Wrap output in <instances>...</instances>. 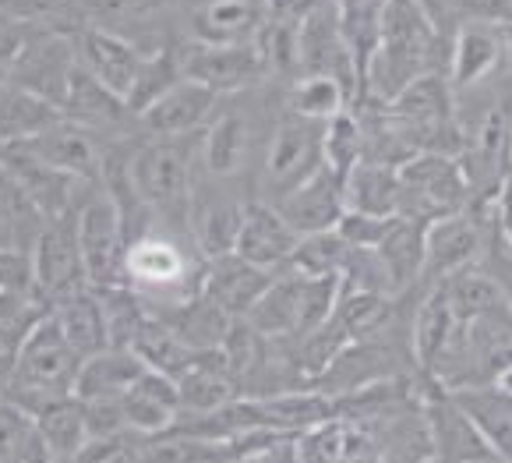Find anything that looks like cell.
<instances>
[{
	"instance_id": "1",
	"label": "cell",
	"mask_w": 512,
	"mask_h": 463,
	"mask_svg": "<svg viewBox=\"0 0 512 463\" xmlns=\"http://www.w3.org/2000/svg\"><path fill=\"white\" fill-rule=\"evenodd\" d=\"M78 365H82V354L71 347L61 326L43 308L39 319L29 326V333L22 336V343H18L15 365H11L8 379L0 382V393L32 414L57 396L75 393Z\"/></svg>"
},
{
	"instance_id": "2",
	"label": "cell",
	"mask_w": 512,
	"mask_h": 463,
	"mask_svg": "<svg viewBox=\"0 0 512 463\" xmlns=\"http://www.w3.org/2000/svg\"><path fill=\"white\" fill-rule=\"evenodd\" d=\"M184 138H156V142L142 145L131 156L128 177L135 195L142 198V205L149 213L170 216V220L188 223L191 213V195H195V177H191L188 149Z\"/></svg>"
},
{
	"instance_id": "3",
	"label": "cell",
	"mask_w": 512,
	"mask_h": 463,
	"mask_svg": "<svg viewBox=\"0 0 512 463\" xmlns=\"http://www.w3.org/2000/svg\"><path fill=\"white\" fill-rule=\"evenodd\" d=\"M400 174V216L438 220V216L470 209V181L460 156L449 152H414L396 167Z\"/></svg>"
},
{
	"instance_id": "4",
	"label": "cell",
	"mask_w": 512,
	"mask_h": 463,
	"mask_svg": "<svg viewBox=\"0 0 512 463\" xmlns=\"http://www.w3.org/2000/svg\"><path fill=\"white\" fill-rule=\"evenodd\" d=\"M78 251H82L85 280L92 287H113L124 283V255H128V230H124L121 209L106 191L78 209L75 216Z\"/></svg>"
},
{
	"instance_id": "5",
	"label": "cell",
	"mask_w": 512,
	"mask_h": 463,
	"mask_svg": "<svg viewBox=\"0 0 512 463\" xmlns=\"http://www.w3.org/2000/svg\"><path fill=\"white\" fill-rule=\"evenodd\" d=\"M322 128L325 121L315 117H301L290 110L283 121L276 124L269 138L262 160V184L272 191V202L279 195H287L301 181H308L315 170H322Z\"/></svg>"
},
{
	"instance_id": "6",
	"label": "cell",
	"mask_w": 512,
	"mask_h": 463,
	"mask_svg": "<svg viewBox=\"0 0 512 463\" xmlns=\"http://www.w3.org/2000/svg\"><path fill=\"white\" fill-rule=\"evenodd\" d=\"M421 410H424V421H428L435 460H445V463H495L498 460L491 442L484 439L481 428L470 421L467 410L452 400L449 389L424 379Z\"/></svg>"
},
{
	"instance_id": "7",
	"label": "cell",
	"mask_w": 512,
	"mask_h": 463,
	"mask_svg": "<svg viewBox=\"0 0 512 463\" xmlns=\"http://www.w3.org/2000/svg\"><path fill=\"white\" fill-rule=\"evenodd\" d=\"M488 223L474 209H460V213L438 216V220L424 223V269L421 280L438 283L456 269L470 266V262L484 259L488 248Z\"/></svg>"
},
{
	"instance_id": "8",
	"label": "cell",
	"mask_w": 512,
	"mask_h": 463,
	"mask_svg": "<svg viewBox=\"0 0 512 463\" xmlns=\"http://www.w3.org/2000/svg\"><path fill=\"white\" fill-rule=\"evenodd\" d=\"M181 75L205 85L212 92H241L265 75V57L255 39L248 43H198L188 46L181 57Z\"/></svg>"
},
{
	"instance_id": "9",
	"label": "cell",
	"mask_w": 512,
	"mask_h": 463,
	"mask_svg": "<svg viewBox=\"0 0 512 463\" xmlns=\"http://www.w3.org/2000/svg\"><path fill=\"white\" fill-rule=\"evenodd\" d=\"M85 266L78 251L75 220H46V227L36 234L32 244V294L39 304H50L53 297L68 294L75 287H85Z\"/></svg>"
},
{
	"instance_id": "10",
	"label": "cell",
	"mask_w": 512,
	"mask_h": 463,
	"mask_svg": "<svg viewBox=\"0 0 512 463\" xmlns=\"http://www.w3.org/2000/svg\"><path fill=\"white\" fill-rule=\"evenodd\" d=\"M25 149L36 156L46 167L61 170L78 181H99V170H103V152H99L92 128L71 121V117H57L46 128H39L36 135L22 138Z\"/></svg>"
},
{
	"instance_id": "11",
	"label": "cell",
	"mask_w": 512,
	"mask_h": 463,
	"mask_svg": "<svg viewBox=\"0 0 512 463\" xmlns=\"http://www.w3.org/2000/svg\"><path fill=\"white\" fill-rule=\"evenodd\" d=\"M216 99H219V92L205 89V85H198L181 75L163 96L152 99L138 117H142V124L156 138L195 135L202 124L212 121V114H216Z\"/></svg>"
},
{
	"instance_id": "12",
	"label": "cell",
	"mask_w": 512,
	"mask_h": 463,
	"mask_svg": "<svg viewBox=\"0 0 512 463\" xmlns=\"http://www.w3.org/2000/svg\"><path fill=\"white\" fill-rule=\"evenodd\" d=\"M279 216L297 230V234H318V230H332L347 209L343 202V177H336L329 167L315 170L308 181L290 188L287 195H279L272 202Z\"/></svg>"
},
{
	"instance_id": "13",
	"label": "cell",
	"mask_w": 512,
	"mask_h": 463,
	"mask_svg": "<svg viewBox=\"0 0 512 463\" xmlns=\"http://www.w3.org/2000/svg\"><path fill=\"white\" fill-rule=\"evenodd\" d=\"M505 57V32L498 22H467L449 39V85L452 92L474 89L495 75Z\"/></svg>"
},
{
	"instance_id": "14",
	"label": "cell",
	"mask_w": 512,
	"mask_h": 463,
	"mask_svg": "<svg viewBox=\"0 0 512 463\" xmlns=\"http://www.w3.org/2000/svg\"><path fill=\"white\" fill-rule=\"evenodd\" d=\"M297 237L301 234H297V230L279 216L276 205L272 202H251V205H244L234 251L241 255V259H248L251 266L276 273V269L287 266Z\"/></svg>"
},
{
	"instance_id": "15",
	"label": "cell",
	"mask_w": 512,
	"mask_h": 463,
	"mask_svg": "<svg viewBox=\"0 0 512 463\" xmlns=\"http://www.w3.org/2000/svg\"><path fill=\"white\" fill-rule=\"evenodd\" d=\"M269 280V269H258L248 259H241L237 251H226V255H216V259H205V273L198 280V290L205 297H212L230 319H244L251 312V304L258 301V294L269 287Z\"/></svg>"
},
{
	"instance_id": "16",
	"label": "cell",
	"mask_w": 512,
	"mask_h": 463,
	"mask_svg": "<svg viewBox=\"0 0 512 463\" xmlns=\"http://www.w3.org/2000/svg\"><path fill=\"white\" fill-rule=\"evenodd\" d=\"M75 54H78V64H82L92 78H99L106 89H113L124 99H128L131 85H135L138 71H142V61H145V54L135 43H128V39L110 29H99V25H92V29H85L82 36H78Z\"/></svg>"
},
{
	"instance_id": "17",
	"label": "cell",
	"mask_w": 512,
	"mask_h": 463,
	"mask_svg": "<svg viewBox=\"0 0 512 463\" xmlns=\"http://www.w3.org/2000/svg\"><path fill=\"white\" fill-rule=\"evenodd\" d=\"M124 421L135 435H166L181 418V396H177V382L170 375L145 368L135 382L121 393Z\"/></svg>"
},
{
	"instance_id": "18",
	"label": "cell",
	"mask_w": 512,
	"mask_h": 463,
	"mask_svg": "<svg viewBox=\"0 0 512 463\" xmlns=\"http://www.w3.org/2000/svg\"><path fill=\"white\" fill-rule=\"evenodd\" d=\"M75 68L68 46L57 36H36L32 43H22L15 64H11V82L22 89L36 92V96L50 99L53 107H61L64 85Z\"/></svg>"
},
{
	"instance_id": "19",
	"label": "cell",
	"mask_w": 512,
	"mask_h": 463,
	"mask_svg": "<svg viewBox=\"0 0 512 463\" xmlns=\"http://www.w3.org/2000/svg\"><path fill=\"white\" fill-rule=\"evenodd\" d=\"M46 312L53 315V322L61 326V333L68 336V343L82 357L110 347L103 301H99V290L92 287V283L68 290V294H61V297H53V301L46 304Z\"/></svg>"
},
{
	"instance_id": "20",
	"label": "cell",
	"mask_w": 512,
	"mask_h": 463,
	"mask_svg": "<svg viewBox=\"0 0 512 463\" xmlns=\"http://www.w3.org/2000/svg\"><path fill=\"white\" fill-rule=\"evenodd\" d=\"M445 389V386H442ZM452 400L470 414L481 435L491 442L498 460L512 463V393L498 382H481V386H456L449 389Z\"/></svg>"
},
{
	"instance_id": "21",
	"label": "cell",
	"mask_w": 512,
	"mask_h": 463,
	"mask_svg": "<svg viewBox=\"0 0 512 463\" xmlns=\"http://www.w3.org/2000/svg\"><path fill=\"white\" fill-rule=\"evenodd\" d=\"M61 114L85 124V128H103V124H121L131 110H128V103H124V96L106 89V85L99 82V78H92L82 64H75L68 75V85H64Z\"/></svg>"
},
{
	"instance_id": "22",
	"label": "cell",
	"mask_w": 512,
	"mask_h": 463,
	"mask_svg": "<svg viewBox=\"0 0 512 463\" xmlns=\"http://www.w3.org/2000/svg\"><path fill=\"white\" fill-rule=\"evenodd\" d=\"M241 216L244 205L234 202V198L223 195H191V213H188V227L191 237H195L198 251L205 259H216V255H226L234 251L237 230H241Z\"/></svg>"
},
{
	"instance_id": "23",
	"label": "cell",
	"mask_w": 512,
	"mask_h": 463,
	"mask_svg": "<svg viewBox=\"0 0 512 463\" xmlns=\"http://www.w3.org/2000/svg\"><path fill=\"white\" fill-rule=\"evenodd\" d=\"M343 202H347V209L371 216L400 213V174H396V167L378 160H357L343 174Z\"/></svg>"
},
{
	"instance_id": "24",
	"label": "cell",
	"mask_w": 512,
	"mask_h": 463,
	"mask_svg": "<svg viewBox=\"0 0 512 463\" xmlns=\"http://www.w3.org/2000/svg\"><path fill=\"white\" fill-rule=\"evenodd\" d=\"M145 372L142 357L131 347H103L96 354L82 357L75 379L78 400H96V396H121L138 375Z\"/></svg>"
},
{
	"instance_id": "25",
	"label": "cell",
	"mask_w": 512,
	"mask_h": 463,
	"mask_svg": "<svg viewBox=\"0 0 512 463\" xmlns=\"http://www.w3.org/2000/svg\"><path fill=\"white\" fill-rule=\"evenodd\" d=\"M438 287H442L456 322H470V319H477V315L491 312V308L509 301L502 280L491 273V266H484V259L449 273L445 280H438Z\"/></svg>"
},
{
	"instance_id": "26",
	"label": "cell",
	"mask_w": 512,
	"mask_h": 463,
	"mask_svg": "<svg viewBox=\"0 0 512 463\" xmlns=\"http://www.w3.org/2000/svg\"><path fill=\"white\" fill-rule=\"evenodd\" d=\"M265 25L255 0H205L191 18L198 43H248Z\"/></svg>"
},
{
	"instance_id": "27",
	"label": "cell",
	"mask_w": 512,
	"mask_h": 463,
	"mask_svg": "<svg viewBox=\"0 0 512 463\" xmlns=\"http://www.w3.org/2000/svg\"><path fill=\"white\" fill-rule=\"evenodd\" d=\"M32 418H36L39 439H43L50 460H78V456H82V446L89 442V432H85L82 400H78L75 393L43 403L39 410H32Z\"/></svg>"
},
{
	"instance_id": "28",
	"label": "cell",
	"mask_w": 512,
	"mask_h": 463,
	"mask_svg": "<svg viewBox=\"0 0 512 463\" xmlns=\"http://www.w3.org/2000/svg\"><path fill=\"white\" fill-rule=\"evenodd\" d=\"M378 259L385 262L392 276V287L396 294L410 290L417 280H421V269H424V223L421 220H410V216H392L389 230L382 234V241L375 244Z\"/></svg>"
},
{
	"instance_id": "29",
	"label": "cell",
	"mask_w": 512,
	"mask_h": 463,
	"mask_svg": "<svg viewBox=\"0 0 512 463\" xmlns=\"http://www.w3.org/2000/svg\"><path fill=\"white\" fill-rule=\"evenodd\" d=\"M152 315H159L166 326L174 329V333L195 350L219 347L226 329H230V322H234L212 297H205L202 290H195V294H188L184 301H177L174 312H152Z\"/></svg>"
},
{
	"instance_id": "30",
	"label": "cell",
	"mask_w": 512,
	"mask_h": 463,
	"mask_svg": "<svg viewBox=\"0 0 512 463\" xmlns=\"http://www.w3.org/2000/svg\"><path fill=\"white\" fill-rule=\"evenodd\" d=\"M456 329H460V322H456V315H452L442 287L431 283L421 308H417V315H414V336H410V340H414V357H417V365H421L424 379H428L431 368L438 365V357L445 354V347L452 343Z\"/></svg>"
},
{
	"instance_id": "31",
	"label": "cell",
	"mask_w": 512,
	"mask_h": 463,
	"mask_svg": "<svg viewBox=\"0 0 512 463\" xmlns=\"http://www.w3.org/2000/svg\"><path fill=\"white\" fill-rule=\"evenodd\" d=\"M251 152V128L237 110L212 114L209 131H202V160L212 177H230L244 167Z\"/></svg>"
},
{
	"instance_id": "32",
	"label": "cell",
	"mask_w": 512,
	"mask_h": 463,
	"mask_svg": "<svg viewBox=\"0 0 512 463\" xmlns=\"http://www.w3.org/2000/svg\"><path fill=\"white\" fill-rule=\"evenodd\" d=\"M131 350L142 357L145 368H156V372L170 375V379L188 372V368L198 361V354H202V350L188 347L174 329L152 312L145 315V322L138 326L135 340H131Z\"/></svg>"
},
{
	"instance_id": "33",
	"label": "cell",
	"mask_w": 512,
	"mask_h": 463,
	"mask_svg": "<svg viewBox=\"0 0 512 463\" xmlns=\"http://www.w3.org/2000/svg\"><path fill=\"white\" fill-rule=\"evenodd\" d=\"M396 312V297L375 294V290H350L339 283L336 308H332V319L347 329L350 340H371L392 322Z\"/></svg>"
},
{
	"instance_id": "34",
	"label": "cell",
	"mask_w": 512,
	"mask_h": 463,
	"mask_svg": "<svg viewBox=\"0 0 512 463\" xmlns=\"http://www.w3.org/2000/svg\"><path fill=\"white\" fill-rule=\"evenodd\" d=\"M57 117H61V107H53L50 99L36 96L15 82L8 89L0 85V142H22Z\"/></svg>"
},
{
	"instance_id": "35",
	"label": "cell",
	"mask_w": 512,
	"mask_h": 463,
	"mask_svg": "<svg viewBox=\"0 0 512 463\" xmlns=\"http://www.w3.org/2000/svg\"><path fill=\"white\" fill-rule=\"evenodd\" d=\"M145 280L156 287H170L184 276L181 251L170 241H156V237H135L128 241V255H124V280Z\"/></svg>"
},
{
	"instance_id": "36",
	"label": "cell",
	"mask_w": 512,
	"mask_h": 463,
	"mask_svg": "<svg viewBox=\"0 0 512 463\" xmlns=\"http://www.w3.org/2000/svg\"><path fill=\"white\" fill-rule=\"evenodd\" d=\"M32 460L36 463L50 460L43 439H39L36 418L0 393V463H32Z\"/></svg>"
},
{
	"instance_id": "37",
	"label": "cell",
	"mask_w": 512,
	"mask_h": 463,
	"mask_svg": "<svg viewBox=\"0 0 512 463\" xmlns=\"http://www.w3.org/2000/svg\"><path fill=\"white\" fill-rule=\"evenodd\" d=\"M287 103L294 114L329 121L332 114L350 107V92H347V85L329 75H297V82L290 85V92H287Z\"/></svg>"
},
{
	"instance_id": "38",
	"label": "cell",
	"mask_w": 512,
	"mask_h": 463,
	"mask_svg": "<svg viewBox=\"0 0 512 463\" xmlns=\"http://www.w3.org/2000/svg\"><path fill=\"white\" fill-rule=\"evenodd\" d=\"M350 244L339 237V230H318V234H301L290 251L287 269L304 276H332L343 269V259H347Z\"/></svg>"
},
{
	"instance_id": "39",
	"label": "cell",
	"mask_w": 512,
	"mask_h": 463,
	"mask_svg": "<svg viewBox=\"0 0 512 463\" xmlns=\"http://www.w3.org/2000/svg\"><path fill=\"white\" fill-rule=\"evenodd\" d=\"M364 156V128L361 117L350 110H339L322 128V163L336 177H343Z\"/></svg>"
},
{
	"instance_id": "40",
	"label": "cell",
	"mask_w": 512,
	"mask_h": 463,
	"mask_svg": "<svg viewBox=\"0 0 512 463\" xmlns=\"http://www.w3.org/2000/svg\"><path fill=\"white\" fill-rule=\"evenodd\" d=\"M177 78H181V61H177L174 54H166V50L145 54L142 71H138L135 85H131V92H128V99H124V103H128L131 114H142L152 99L163 96V92L170 89Z\"/></svg>"
},
{
	"instance_id": "41",
	"label": "cell",
	"mask_w": 512,
	"mask_h": 463,
	"mask_svg": "<svg viewBox=\"0 0 512 463\" xmlns=\"http://www.w3.org/2000/svg\"><path fill=\"white\" fill-rule=\"evenodd\" d=\"M392 216H371V213H357V209H343L336 230L350 248H375V244L382 241L385 230H389Z\"/></svg>"
},
{
	"instance_id": "42",
	"label": "cell",
	"mask_w": 512,
	"mask_h": 463,
	"mask_svg": "<svg viewBox=\"0 0 512 463\" xmlns=\"http://www.w3.org/2000/svg\"><path fill=\"white\" fill-rule=\"evenodd\" d=\"M82 410H85V432H89V439H103V435H117V432L128 428L124 410H121V396H96V400H82Z\"/></svg>"
},
{
	"instance_id": "43",
	"label": "cell",
	"mask_w": 512,
	"mask_h": 463,
	"mask_svg": "<svg viewBox=\"0 0 512 463\" xmlns=\"http://www.w3.org/2000/svg\"><path fill=\"white\" fill-rule=\"evenodd\" d=\"M0 287L15 290V294H32V255L29 251L0 248Z\"/></svg>"
},
{
	"instance_id": "44",
	"label": "cell",
	"mask_w": 512,
	"mask_h": 463,
	"mask_svg": "<svg viewBox=\"0 0 512 463\" xmlns=\"http://www.w3.org/2000/svg\"><path fill=\"white\" fill-rule=\"evenodd\" d=\"M163 8V0H96L99 18L106 22H142Z\"/></svg>"
},
{
	"instance_id": "45",
	"label": "cell",
	"mask_w": 512,
	"mask_h": 463,
	"mask_svg": "<svg viewBox=\"0 0 512 463\" xmlns=\"http://www.w3.org/2000/svg\"><path fill=\"white\" fill-rule=\"evenodd\" d=\"M495 227H498V241L505 244V248L512 251V174H509V181L502 184V191H498V198H495Z\"/></svg>"
},
{
	"instance_id": "46",
	"label": "cell",
	"mask_w": 512,
	"mask_h": 463,
	"mask_svg": "<svg viewBox=\"0 0 512 463\" xmlns=\"http://www.w3.org/2000/svg\"><path fill=\"white\" fill-rule=\"evenodd\" d=\"M18 50H22V36L11 25L0 22V85L11 78V64H15Z\"/></svg>"
},
{
	"instance_id": "47",
	"label": "cell",
	"mask_w": 512,
	"mask_h": 463,
	"mask_svg": "<svg viewBox=\"0 0 512 463\" xmlns=\"http://www.w3.org/2000/svg\"><path fill=\"white\" fill-rule=\"evenodd\" d=\"M29 294H15V290H4L0 287V322L18 319L22 312H29Z\"/></svg>"
}]
</instances>
